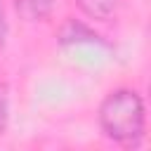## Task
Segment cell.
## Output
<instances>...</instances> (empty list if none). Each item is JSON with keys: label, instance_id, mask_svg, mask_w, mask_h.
<instances>
[{"label": "cell", "instance_id": "6da1fadb", "mask_svg": "<svg viewBox=\"0 0 151 151\" xmlns=\"http://www.w3.org/2000/svg\"><path fill=\"white\" fill-rule=\"evenodd\" d=\"M101 132L123 146H139L146 132L144 101L134 90H113L99 106Z\"/></svg>", "mask_w": 151, "mask_h": 151}, {"label": "cell", "instance_id": "7a4b0ae2", "mask_svg": "<svg viewBox=\"0 0 151 151\" xmlns=\"http://www.w3.org/2000/svg\"><path fill=\"white\" fill-rule=\"evenodd\" d=\"M54 7V0H14V9L17 14L28 21V24H35V21H42L50 17Z\"/></svg>", "mask_w": 151, "mask_h": 151}, {"label": "cell", "instance_id": "3957f363", "mask_svg": "<svg viewBox=\"0 0 151 151\" xmlns=\"http://www.w3.org/2000/svg\"><path fill=\"white\" fill-rule=\"evenodd\" d=\"M76 5L80 7V12L90 19H106L111 17V12L116 9L118 0H76Z\"/></svg>", "mask_w": 151, "mask_h": 151}, {"label": "cell", "instance_id": "277c9868", "mask_svg": "<svg viewBox=\"0 0 151 151\" xmlns=\"http://www.w3.org/2000/svg\"><path fill=\"white\" fill-rule=\"evenodd\" d=\"M94 42L97 40V35L90 31V28H85L80 21H68L64 28H61V42Z\"/></svg>", "mask_w": 151, "mask_h": 151}, {"label": "cell", "instance_id": "5b68a950", "mask_svg": "<svg viewBox=\"0 0 151 151\" xmlns=\"http://www.w3.org/2000/svg\"><path fill=\"white\" fill-rule=\"evenodd\" d=\"M9 123V92H7V85L0 83V132H5Z\"/></svg>", "mask_w": 151, "mask_h": 151}, {"label": "cell", "instance_id": "8992f818", "mask_svg": "<svg viewBox=\"0 0 151 151\" xmlns=\"http://www.w3.org/2000/svg\"><path fill=\"white\" fill-rule=\"evenodd\" d=\"M5 38H7V17H5V7L0 2V47L5 45Z\"/></svg>", "mask_w": 151, "mask_h": 151}]
</instances>
